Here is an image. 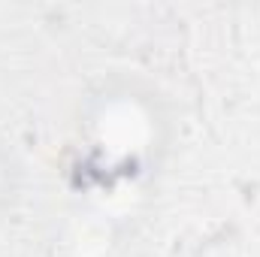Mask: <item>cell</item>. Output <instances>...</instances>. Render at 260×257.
<instances>
[{
    "instance_id": "6da1fadb",
    "label": "cell",
    "mask_w": 260,
    "mask_h": 257,
    "mask_svg": "<svg viewBox=\"0 0 260 257\" xmlns=\"http://www.w3.org/2000/svg\"><path fill=\"white\" fill-rule=\"evenodd\" d=\"M179 106L142 70H106L76 97L67 164L76 188L118 197L160 179L176 142Z\"/></svg>"
},
{
    "instance_id": "7a4b0ae2",
    "label": "cell",
    "mask_w": 260,
    "mask_h": 257,
    "mask_svg": "<svg viewBox=\"0 0 260 257\" xmlns=\"http://www.w3.org/2000/svg\"><path fill=\"white\" fill-rule=\"evenodd\" d=\"M27 191V167L18 154V148L0 136V224L12 218Z\"/></svg>"
}]
</instances>
